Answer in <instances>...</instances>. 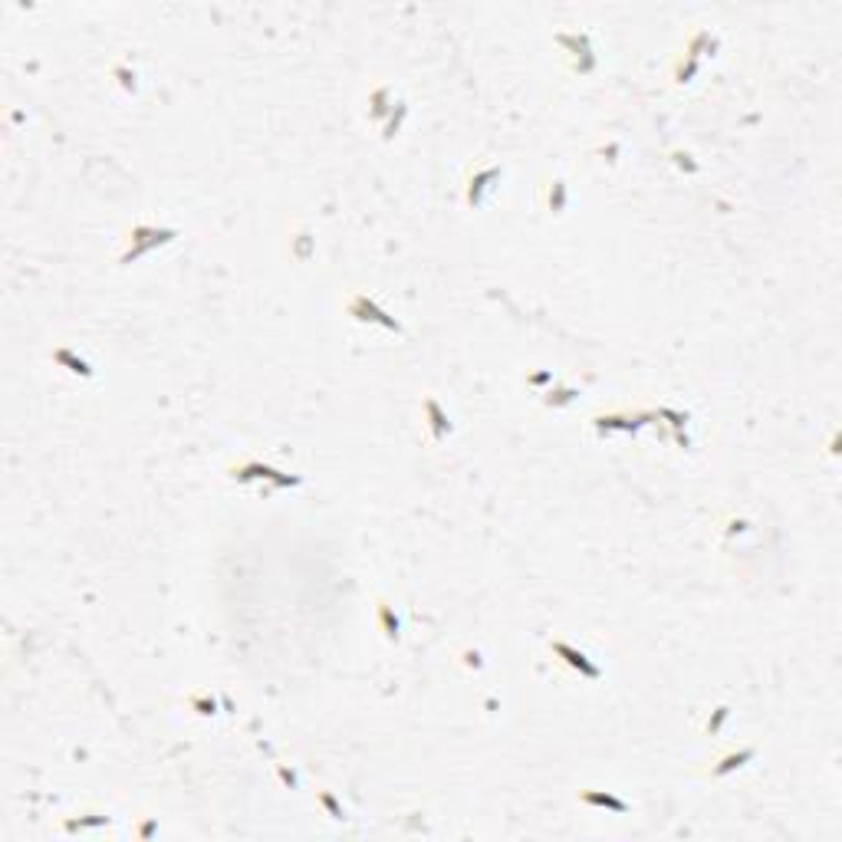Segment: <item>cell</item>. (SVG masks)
I'll return each instance as SVG.
<instances>
[{
	"instance_id": "cell-1",
	"label": "cell",
	"mask_w": 842,
	"mask_h": 842,
	"mask_svg": "<svg viewBox=\"0 0 842 842\" xmlns=\"http://www.w3.org/2000/svg\"><path fill=\"white\" fill-rule=\"evenodd\" d=\"M175 237H178L175 227H155V224L132 227V234H129V250L119 257V263L122 267H129V263H136L138 257H145L149 250H155V247H165V244H171Z\"/></svg>"
},
{
	"instance_id": "cell-2",
	"label": "cell",
	"mask_w": 842,
	"mask_h": 842,
	"mask_svg": "<svg viewBox=\"0 0 842 842\" xmlns=\"http://www.w3.org/2000/svg\"><path fill=\"white\" fill-rule=\"evenodd\" d=\"M227 474H230V481H237V484L267 481L270 487H277V490H286V487H300V484H303V477H296V474H286V471H277L273 464H263V461H244V464L230 467Z\"/></svg>"
},
{
	"instance_id": "cell-3",
	"label": "cell",
	"mask_w": 842,
	"mask_h": 842,
	"mask_svg": "<svg viewBox=\"0 0 842 842\" xmlns=\"http://www.w3.org/2000/svg\"><path fill=\"white\" fill-rule=\"evenodd\" d=\"M346 313L352 316V319H359V323H376V326H382V330H389V332H402V323H398L391 313H385V310H382L372 296H365V293H356V296L346 303Z\"/></svg>"
},
{
	"instance_id": "cell-4",
	"label": "cell",
	"mask_w": 842,
	"mask_h": 842,
	"mask_svg": "<svg viewBox=\"0 0 842 842\" xmlns=\"http://www.w3.org/2000/svg\"><path fill=\"white\" fill-rule=\"evenodd\" d=\"M557 43L563 46V50H570V56H572V69L579 76H586V73H592L596 69V50H592V40H589L586 33H559L557 36Z\"/></svg>"
},
{
	"instance_id": "cell-5",
	"label": "cell",
	"mask_w": 842,
	"mask_h": 842,
	"mask_svg": "<svg viewBox=\"0 0 842 842\" xmlns=\"http://www.w3.org/2000/svg\"><path fill=\"white\" fill-rule=\"evenodd\" d=\"M550 651H553V655H557L566 668H572L579 678H586V681H599V678H602V668L589 658L583 648H572L570 642H550Z\"/></svg>"
},
{
	"instance_id": "cell-6",
	"label": "cell",
	"mask_w": 842,
	"mask_h": 842,
	"mask_svg": "<svg viewBox=\"0 0 842 842\" xmlns=\"http://www.w3.org/2000/svg\"><path fill=\"white\" fill-rule=\"evenodd\" d=\"M655 411H642V415H596L592 424L599 435H635L638 428L651 424Z\"/></svg>"
},
{
	"instance_id": "cell-7",
	"label": "cell",
	"mask_w": 842,
	"mask_h": 842,
	"mask_svg": "<svg viewBox=\"0 0 842 842\" xmlns=\"http://www.w3.org/2000/svg\"><path fill=\"white\" fill-rule=\"evenodd\" d=\"M421 411H424V424H428V431H431V441H444V438L451 435V421H448V411L441 408V402H438L435 395H428L424 398V405H421Z\"/></svg>"
},
{
	"instance_id": "cell-8",
	"label": "cell",
	"mask_w": 842,
	"mask_h": 842,
	"mask_svg": "<svg viewBox=\"0 0 842 842\" xmlns=\"http://www.w3.org/2000/svg\"><path fill=\"white\" fill-rule=\"evenodd\" d=\"M579 803L596 806V810H609V812H616V816H625V812H629V803H625V799H618L616 793H602V790H579Z\"/></svg>"
},
{
	"instance_id": "cell-9",
	"label": "cell",
	"mask_w": 842,
	"mask_h": 842,
	"mask_svg": "<svg viewBox=\"0 0 842 842\" xmlns=\"http://www.w3.org/2000/svg\"><path fill=\"white\" fill-rule=\"evenodd\" d=\"M753 757H757V747H740V751L724 753L721 760H717V764L711 767V777H714V780H717V777H727V773H734V770L747 767Z\"/></svg>"
},
{
	"instance_id": "cell-10",
	"label": "cell",
	"mask_w": 842,
	"mask_h": 842,
	"mask_svg": "<svg viewBox=\"0 0 842 842\" xmlns=\"http://www.w3.org/2000/svg\"><path fill=\"white\" fill-rule=\"evenodd\" d=\"M500 175H504V168H497V165L494 168H484L481 175H474V178H471V184H467V204H471V208H477V204L484 201V191L490 188V181H497Z\"/></svg>"
},
{
	"instance_id": "cell-11",
	"label": "cell",
	"mask_w": 842,
	"mask_h": 842,
	"mask_svg": "<svg viewBox=\"0 0 842 842\" xmlns=\"http://www.w3.org/2000/svg\"><path fill=\"white\" fill-rule=\"evenodd\" d=\"M53 362L56 365H63L66 372H73V376H83V378H92V365L83 356H76L73 349H66V346H60V349H53Z\"/></svg>"
},
{
	"instance_id": "cell-12",
	"label": "cell",
	"mask_w": 842,
	"mask_h": 842,
	"mask_svg": "<svg viewBox=\"0 0 842 842\" xmlns=\"http://www.w3.org/2000/svg\"><path fill=\"white\" fill-rule=\"evenodd\" d=\"M376 618H378V629L385 632V638L395 642L398 632H402V618H398V612H395V605H389L385 599H378L376 602Z\"/></svg>"
},
{
	"instance_id": "cell-13",
	"label": "cell",
	"mask_w": 842,
	"mask_h": 842,
	"mask_svg": "<svg viewBox=\"0 0 842 842\" xmlns=\"http://www.w3.org/2000/svg\"><path fill=\"white\" fill-rule=\"evenodd\" d=\"M391 109H395V102H391V92L389 86H378V89H372V96H369V116L376 122L389 119Z\"/></svg>"
},
{
	"instance_id": "cell-14",
	"label": "cell",
	"mask_w": 842,
	"mask_h": 842,
	"mask_svg": "<svg viewBox=\"0 0 842 842\" xmlns=\"http://www.w3.org/2000/svg\"><path fill=\"white\" fill-rule=\"evenodd\" d=\"M655 418H668V421H671L678 444H684V448H688V438H684V431H681V428L688 424V411H675V408H658V411H655Z\"/></svg>"
},
{
	"instance_id": "cell-15",
	"label": "cell",
	"mask_w": 842,
	"mask_h": 842,
	"mask_svg": "<svg viewBox=\"0 0 842 842\" xmlns=\"http://www.w3.org/2000/svg\"><path fill=\"white\" fill-rule=\"evenodd\" d=\"M405 116H408V105L405 102H398L395 109H391V116L385 119V125H382V138H385V142H391V138L398 136V129H402Z\"/></svg>"
},
{
	"instance_id": "cell-16",
	"label": "cell",
	"mask_w": 842,
	"mask_h": 842,
	"mask_svg": "<svg viewBox=\"0 0 842 842\" xmlns=\"http://www.w3.org/2000/svg\"><path fill=\"white\" fill-rule=\"evenodd\" d=\"M576 395H579V391L570 389V385H557V389L546 391V398H543V402H546L550 408H566V405H572V402H576Z\"/></svg>"
},
{
	"instance_id": "cell-17",
	"label": "cell",
	"mask_w": 842,
	"mask_h": 842,
	"mask_svg": "<svg viewBox=\"0 0 842 842\" xmlns=\"http://www.w3.org/2000/svg\"><path fill=\"white\" fill-rule=\"evenodd\" d=\"M566 197H570L566 184H563V181H553V188H550V195H546V208L553 210V214H563V210H566Z\"/></svg>"
},
{
	"instance_id": "cell-18",
	"label": "cell",
	"mask_w": 842,
	"mask_h": 842,
	"mask_svg": "<svg viewBox=\"0 0 842 842\" xmlns=\"http://www.w3.org/2000/svg\"><path fill=\"white\" fill-rule=\"evenodd\" d=\"M316 799H319V806L330 812V819H346V810H343V803L332 797L330 790H316Z\"/></svg>"
},
{
	"instance_id": "cell-19",
	"label": "cell",
	"mask_w": 842,
	"mask_h": 842,
	"mask_svg": "<svg viewBox=\"0 0 842 842\" xmlns=\"http://www.w3.org/2000/svg\"><path fill=\"white\" fill-rule=\"evenodd\" d=\"M188 707H191L195 714H201V717L217 714V701H214L210 694H191V698H188Z\"/></svg>"
},
{
	"instance_id": "cell-20",
	"label": "cell",
	"mask_w": 842,
	"mask_h": 842,
	"mask_svg": "<svg viewBox=\"0 0 842 842\" xmlns=\"http://www.w3.org/2000/svg\"><path fill=\"white\" fill-rule=\"evenodd\" d=\"M96 826H109V816H79V819H66V832H76V829H96Z\"/></svg>"
},
{
	"instance_id": "cell-21",
	"label": "cell",
	"mask_w": 842,
	"mask_h": 842,
	"mask_svg": "<svg viewBox=\"0 0 842 842\" xmlns=\"http://www.w3.org/2000/svg\"><path fill=\"white\" fill-rule=\"evenodd\" d=\"M701 69V60H691V56H684V60L675 63V83H691V76Z\"/></svg>"
},
{
	"instance_id": "cell-22",
	"label": "cell",
	"mask_w": 842,
	"mask_h": 842,
	"mask_svg": "<svg viewBox=\"0 0 842 842\" xmlns=\"http://www.w3.org/2000/svg\"><path fill=\"white\" fill-rule=\"evenodd\" d=\"M727 717H731V707H727V704H721V707H717V711H714V717L707 721V727H704V731H707V734H717V731H721V724L727 721Z\"/></svg>"
},
{
	"instance_id": "cell-23",
	"label": "cell",
	"mask_w": 842,
	"mask_h": 842,
	"mask_svg": "<svg viewBox=\"0 0 842 842\" xmlns=\"http://www.w3.org/2000/svg\"><path fill=\"white\" fill-rule=\"evenodd\" d=\"M671 158H675V165H678V168H684L688 175H694V171H698V162H691V155H688V151H675Z\"/></svg>"
},
{
	"instance_id": "cell-24",
	"label": "cell",
	"mask_w": 842,
	"mask_h": 842,
	"mask_svg": "<svg viewBox=\"0 0 842 842\" xmlns=\"http://www.w3.org/2000/svg\"><path fill=\"white\" fill-rule=\"evenodd\" d=\"M112 76H119L122 89H136V73H129L125 66H116V69H112Z\"/></svg>"
},
{
	"instance_id": "cell-25",
	"label": "cell",
	"mask_w": 842,
	"mask_h": 842,
	"mask_svg": "<svg viewBox=\"0 0 842 842\" xmlns=\"http://www.w3.org/2000/svg\"><path fill=\"white\" fill-rule=\"evenodd\" d=\"M277 773H280V780H283L286 786H290V790H296V786H300V780H296V773H293V770H286V767H277Z\"/></svg>"
},
{
	"instance_id": "cell-26",
	"label": "cell",
	"mask_w": 842,
	"mask_h": 842,
	"mask_svg": "<svg viewBox=\"0 0 842 842\" xmlns=\"http://www.w3.org/2000/svg\"><path fill=\"white\" fill-rule=\"evenodd\" d=\"M526 382H530V385H546V382H553V372H533Z\"/></svg>"
},
{
	"instance_id": "cell-27",
	"label": "cell",
	"mask_w": 842,
	"mask_h": 842,
	"mask_svg": "<svg viewBox=\"0 0 842 842\" xmlns=\"http://www.w3.org/2000/svg\"><path fill=\"white\" fill-rule=\"evenodd\" d=\"M464 665H471V668H484L481 651H464Z\"/></svg>"
}]
</instances>
